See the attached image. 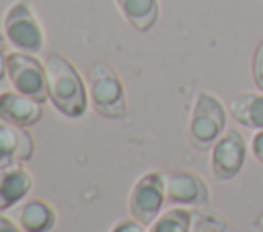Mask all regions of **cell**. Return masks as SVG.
I'll return each instance as SVG.
<instances>
[{
  "label": "cell",
  "instance_id": "6da1fadb",
  "mask_svg": "<svg viewBox=\"0 0 263 232\" xmlns=\"http://www.w3.org/2000/svg\"><path fill=\"white\" fill-rule=\"evenodd\" d=\"M47 74V92L51 105L66 117L76 119L86 113L88 107V88L74 68V64L58 51H51L45 60Z\"/></svg>",
  "mask_w": 263,
  "mask_h": 232
},
{
  "label": "cell",
  "instance_id": "7a4b0ae2",
  "mask_svg": "<svg viewBox=\"0 0 263 232\" xmlns=\"http://www.w3.org/2000/svg\"><path fill=\"white\" fill-rule=\"evenodd\" d=\"M88 99L97 115L105 119H123L127 115L125 88L119 74L105 62H95L86 74Z\"/></svg>",
  "mask_w": 263,
  "mask_h": 232
},
{
  "label": "cell",
  "instance_id": "3957f363",
  "mask_svg": "<svg viewBox=\"0 0 263 232\" xmlns=\"http://www.w3.org/2000/svg\"><path fill=\"white\" fill-rule=\"evenodd\" d=\"M224 127H226V111L222 103L214 94L199 90L189 119V140L193 148L195 150L212 148L218 142V138L224 133Z\"/></svg>",
  "mask_w": 263,
  "mask_h": 232
},
{
  "label": "cell",
  "instance_id": "277c9868",
  "mask_svg": "<svg viewBox=\"0 0 263 232\" xmlns=\"http://www.w3.org/2000/svg\"><path fill=\"white\" fill-rule=\"evenodd\" d=\"M4 35L10 45H14L18 51L27 53H39L45 45V35L41 29V23L37 21L33 8L27 2H14L2 21Z\"/></svg>",
  "mask_w": 263,
  "mask_h": 232
},
{
  "label": "cell",
  "instance_id": "5b68a950",
  "mask_svg": "<svg viewBox=\"0 0 263 232\" xmlns=\"http://www.w3.org/2000/svg\"><path fill=\"white\" fill-rule=\"evenodd\" d=\"M8 78L16 92L27 94L41 105L49 101L45 62H41L35 53L18 49L8 53Z\"/></svg>",
  "mask_w": 263,
  "mask_h": 232
},
{
  "label": "cell",
  "instance_id": "8992f818",
  "mask_svg": "<svg viewBox=\"0 0 263 232\" xmlns=\"http://www.w3.org/2000/svg\"><path fill=\"white\" fill-rule=\"evenodd\" d=\"M164 199H166L164 175L158 170H148L134 183L129 191L127 207L132 218H136L144 226H150L160 216Z\"/></svg>",
  "mask_w": 263,
  "mask_h": 232
},
{
  "label": "cell",
  "instance_id": "52a82bcc",
  "mask_svg": "<svg viewBox=\"0 0 263 232\" xmlns=\"http://www.w3.org/2000/svg\"><path fill=\"white\" fill-rule=\"evenodd\" d=\"M247 158L245 138L236 129H226L212 146V172L220 181L234 179Z\"/></svg>",
  "mask_w": 263,
  "mask_h": 232
},
{
  "label": "cell",
  "instance_id": "ba28073f",
  "mask_svg": "<svg viewBox=\"0 0 263 232\" xmlns=\"http://www.w3.org/2000/svg\"><path fill=\"white\" fill-rule=\"evenodd\" d=\"M166 199L175 205H205L210 201V189L205 181L189 170H173L164 175Z\"/></svg>",
  "mask_w": 263,
  "mask_h": 232
},
{
  "label": "cell",
  "instance_id": "9c48e42d",
  "mask_svg": "<svg viewBox=\"0 0 263 232\" xmlns=\"http://www.w3.org/2000/svg\"><path fill=\"white\" fill-rule=\"evenodd\" d=\"M33 150L35 142L27 127H16L0 119V170L14 166L16 160H29Z\"/></svg>",
  "mask_w": 263,
  "mask_h": 232
},
{
  "label": "cell",
  "instance_id": "30bf717a",
  "mask_svg": "<svg viewBox=\"0 0 263 232\" xmlns=\"http://www.w3.org/2000/svg\"><path fill=\"white\" fill-rule=\"evenodd\" d=\"M41 103L21 94L16 90H6L0 94V119L16 127H31L41 119Z\"/></svg>",
  "mask_w": 263,
  "mask_h": 232
},
{
  "label": "cell",
  "instance_id": "8fae6325",
  "mask_svg": "<svg viewBox=\"0 0 263 232\" xmlns=\"http://www.w3.org/2000/svg\"><path fill=\"white\" fill-rule=\"evenodd\" d=\"M33 187V177L23 166H8L0 170V211L10 209L23 201Z\"/></svg>",
  "mask_w": 263,
  "mask_h": 232
},
{
  "label": "cell",
  "instance_id": "7c38bea8",
  "mask_svg": "<svg viewBox=\"0 0 263 232\" xmlns=\"http://www.w3.org/2000/svg\"><path fill=\"white\" fill-rule=\"evenodd\" d=\"M55 222V209L43 199H29L18 209V226L25 232H49Z\"/></svg>",
  "mask_w": 263,
  "mask_h": 232
},
{
  "label": "cell",
  "instance_id": "4fadbf2b",
  "mask_svg": "<svg viewBox=\"0 0 263 232\" xmlns=\"http://www.w3.org/2000/svg\"><path fill=\"white\" fill-rule=\"evenodd\" d=\"M123 18L140 33L150 31L160 14L158 0H115Z\"/></svg>",
  "mask_w": 263,
  "mask_h": 232
},
{
  "label": "cell",
  "instance_id": "5bb4252c",
  "mask_svg": "<svg viewBox=\"0 0 263 232\" xmlns=\"http://www.w3.org/2000/svg\"><path fill=\"white\" fill-rule=\"evenodd\" d=\"M230 115L245 127L263 129V94L240 92L230 101Z\"/></svg>",
  "mask_w": 263,
  "mask_h": 232
},
{
  "label": "cell",
  "instance_id": "9a60e30c",
  "mask_svg": "<svg viewBox=\"0 0 263 232\" xmlns=\"http://www.w3.org/2000/svg\"><path fill=\"white\" fill-rule=\"evenodd\" d=\"M191 230V211L185 207H171L162 211L148 232H189Z\"/></svg>",
  "mask_w": 263,
  "mask_h": 232
},
{
  "label": "cell",
  "instance_id": "2e32d148",
  "mask_svg": "<svg viewBox=\"0 0 263 232\" xmlns=\"http://www.w3.org/2000/svg\"><path fill=\"white\" fill-rule=\"evenodd\" d=\"M253 80H255L257 88L263 92V41L257 45V49L253 53Z\"/></svg>",
  "mask_w": 263,
  "mask_h": 232
},
{
  "label": "cell",
  "instance_id": "e0dca14e",
  "mask_svg": "<svg viewBox=\"0 0 263 232\" xmlns=\"http://www.w3.org/2000/svg\"><path fill=\"white\" fill-rule=\"evenodd\" d=\"M109 232H148V230L136 218H125V220H119L117 224H113V228Z\"/></svg>",
  "mask_w": 263,
  "mask_h": 232
},
{
  "label": "cell",
  "instance_id": "ac0fdd59",
  "mask_svg": "<svg viewBox=\"0 0 263 232\" xmlns=\"http://www.w3.org/2000/svg\"><path fill=\"white\" fill-rule=\"evenodd\" d=\"M251 148H253L255 158L263 164V129H259V131L253 136V140H251Z\"/></svg>",
  "mask_w": 263,
  "mask_h": 232
},
{
  "label": "cell",
  "instance_id": "d6986e66",
  "mask_svg": "<svg viewBox=\"0 0 263 232\" xmlns=\"http://www.w3.org/2000/svg\"><path fill=\"white\" fill-rule=\"evenodd\" d=\"M0 232H25V230L21 226H16L10 218H6V216L0 214Z\"/></svg>",
  "mask_w": 263,
  "mask_h": 232
},
{
  "label": "cell",
  "instance_id": "ffe728a7",
  "mask_svg": "<svg viewBox=\"0 0 263 232\" xmlns=\"http://www.w3.org/2000/svg\"><path fill=\"white\" fill-rule=\"evenodd\" d=\"M8 76V55L0 49V82Z\"/></svg>",
  "mask_w": 263,
  "mask_h": 232
}]
</instances>
